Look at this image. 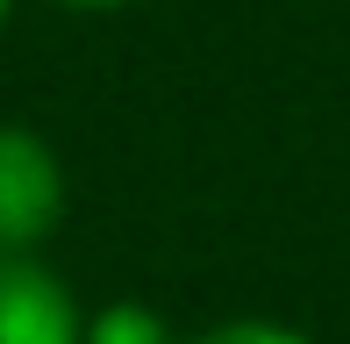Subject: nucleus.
Listing matches in <instances>:
<instances>
[{"label": "nucleus", "instance_id": "nucleus-1", "mask_svg": "<svg viewBox=\"0 0 350 344\" xmlns=\"http://www.w3.org/2000/svg\"><path fill=\"white\" fill-rule=\"evenodd\" d=\"M65 223V158L29 122H0V258H36Z\"/></svg>", "mask_w": 350, "mask_h": 344}, {"label": "nucleus", "instance_id": "nucleus-2", "mask_svg": "<svg viewBox=\"0 0 350 344\" xmlns=\"http://www.w3.org/2000/svg\"><path fill=\"white\" fill-rule=\"evenodd\" d=\"M0 344H86V316L51 265L0 258Z\"/></svg>", "mask_w": 350, "mask_h": 344}, {"label": "nucleus", "instance_id": "nucleus-3", "mask_svg": "<svg viewBox=\"0 0 350 344\" xmlns=\"http://www.w3.org/2000/svg\"><path fill=\"white\" fill-rule=\"evenodd\" d=\"M86 344H179V337L165 330V316H157V308L115 302V308H100V316H86Z\"/></svg>", "mask_w": 350, "mask_h": 344}, {"label": "nucleus", "instance_id": "nucleus-4", "mask_svg": "<svg viewBox=\"0 0 350 344\" xmlns=\"http://www.w3.org/2000/svg\"><path fill=\"white\" fill-rule=\"evenodd\" d=\"M179 344H314L300 330H286V323H265V316H243V323H215V330H193Z\"/></svg>", "mask_w": 350, "mask_h": 344}, {"label": "nucleus", "instance_id": "nucleus-5", "mask_svg": "<svg viewBox=\"0 0 350 344\" xmlns=\"http://www.w3.org/2000/svg\"><path fill=\"white\" fill-rule=\"evenodd\" d=\"M65 8H93L100 14V8H136V0H65Z\"/></svg>", "mask_w": 350, "mask_h": 344}, {"label": "nucleus", "instance_id": "nucleus-6", "mask_svg": "<svg viewBox=\"0 0 350 344\" xmlns=\"http://www.w3.org/2000/svg\"><path fill=\"white\" fill-rule=\"evenodd\" d=\"M8 22H14V0H0V36H8Z\"/></svg>", "mask_w": 350, "mask_h": 344}]
</instances>
